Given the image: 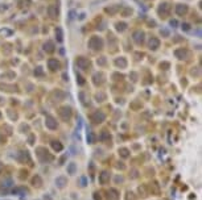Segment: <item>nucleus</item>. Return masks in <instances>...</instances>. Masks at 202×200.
I'll return each instance as SVG.
<instances>
[{
	"mask_svg": "<svg viewBox=\"0 0 202 200\" xmlns=\"http://www.w3.org/2000/svg\"><path fill=\"white\" fill-rule=\"evenodd\" d=\"M52 146H53V149H54V150H57V151H61L62 150V145L59 142L56 143V141H54V142L52 143Z\"/></svg>",
	"mask_w": 202,
	"mask_h": 200,
	"instance_id": "5",
	"label": "nucleus"
},
{
	"mask_svg": "<svg viewBox=\"0 0 202 200\" xmlns=\"http://www.w3.org/2000/svg\"><path fill=\"white\" fill-rule=\"evenodd\" d=\"M74 171H75V165H74V163H70V166H69V173L70 174H74Z\"/></svg>",
	"mask_w": 202,
	"mask_h": 200,
	"instance_id": "7",
	"label": "nucleus"
},
{
	"mask_svg": "<svg viewBox=\"0 0 202 200\" xmlns=\"http://www.w3.org/2000/svg\"><path fill=\"white\" fill-rule=\"evenodd\" d=\"M122 156L123 157H128V150H127V149H122Z\"/></svg>",
	"mask_w": 202,
	"mask_h": 200,
	"instance_id": "9",
	"label": "nucleus"
},
{
	"mask_svg": "<svg viewBox=\"0 0 202 200\" xmlns=\"http://www.w3.org/2000/svg\"><path fill=\"white\" fill-rule=\"evenodd\" d=\"M87 141H89V143H94V134L93 133H89V136H87Z\"/></svg>",
	"mask_w": 202,
	"mask_h": 200,
	"instance_id": "8",
	"label": "nucleus"
},
{
	"mask_svg": "<svg viewBox=\"0 0 202 200\" xmlns=\"http://www.w3.org/2000/svg\"><path fill=\"white\" fill-rule=\"evenodd\" d=\"M56 184L58 186L59 188H64L65 184H66V178H64V176H59V178L56 179Z\"/></svg>",
	"mask_w": 202,
	"mask_h": 200,
	"instance_id": "2",
	"label": "nucleus"
},
{
	"mask_svg": "<svg viewBox=\"0 0 202 200\" xmlns=\"http://www.w3.org/2000/svg\"><path fill=\"white\" fill-rule=\"evenodd\" d=\"M46 125L49 126L50 129H56L57 128V123L54 121V119H53V117H50V116L46 117Z\"/></svg>",
	"mask_w": 202,
	"mask_h": 200,
	"instance_id": "1",
	"label": "nucleus"
},
{
	"mask_svg": "<svg viewBox=\"0 0 202 200\" xmlns=\"http://www.w3.org/2000/svg\"><path fill=\"white\" fill-rule=\"evenodd\" d=\"M49 66H50V69L52 70H57L59 67V63L57 61H53V59H50L49 61Z\"/></svg>",
	"mask_w": 202,
	"mask_h": 200,
	"instance_id": "3",
	"label": "nucleus"
},
{
	"mask_svg": "<svg viewBox=\"0 0 202 200\" xmlns=\"http://www.w3.org/2000/svg\"><path fill=\"white\" fill-rule=\"evenodd\" d=\"M32 183H33V186H41V178H40V176H35Z\"/></svg>",
	"mask_w": 202,
	"mask_h": 200,
	"instance_id": "6",
	"label": "nucleus"
},
{
	"mask_svg": "<svg viewBox=\"0 0 202 200\" xmlns=\"http://www.w3.org/2000/svg\"><path fill=\"white\" fill-rule=\"evenodd\" d=\"M44 200H52V199H50V196H49V195H46V196L44 198Z\"/></svg>",
	"mask_w": 202,
	"mask_h": 200,
	"instance_id": "10",
	"label": "nucleus"
},
{
	"mask_svg": "<svg viewBox=\"0 0 202 200\" xmlns=\"http://www.w3.org/2000/svg\"><path fill=\"white\" fill-rule=\"evenodd\" d=\"M109 178H110V175L107 173H102L101 176H99V180H101V183H106Z\"/></svg>",
	"mask_w": 202,
	"mask_h": 200,
	"instance_id": "4",
	"label": "nucleus"
}]
</instances>
